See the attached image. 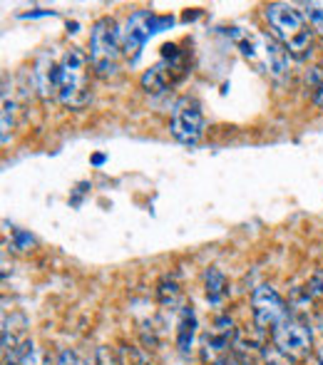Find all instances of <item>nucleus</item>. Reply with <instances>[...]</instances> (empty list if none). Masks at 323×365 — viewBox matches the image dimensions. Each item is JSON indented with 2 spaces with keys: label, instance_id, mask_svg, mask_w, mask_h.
<instances>
[{
  "label": "nucleus",
  "instance_id": "nucleus-13",
  "mask_svg": "<svg viewBox=\"0 0 323 365\" xmlns=\"http://www.w3.org/2000/svg\"><path fill=\"white\" fill-rule=\"evenodd\" d=\"M157 298H160L162 306H169V308H174L179 301H182V289H179V284L172 279V276H167V279L160 281V286H157Z\"/></svg>",
  "mask_w": 323,
  "mask_h": 365
},
{
  "label": "nucleus",
  "instance_id": "nucleus-5",
  "mask_svg": "<svg viewBox=\"0 0 323 365\" xmlns=\"http://www.w3.org/2000/svg\"><path fill=\"white\" fill-rule=\"evenodd\" d=\"M169 132L182 145H197L204 137V112L199 100L184 95L174 102L172 117H169Z\"/></svg>",
  "mask_w": 323,
  "mask_h": 365
},
{
  "label": "nucleus",
  "instance_id": "nucleus-2",
  "mask_svg": "<svg viewBox=\"0 0 323 365\" xmlns=\"http://www.w3.org/2000/svg\"><path fill=\"white\" fill-rule=\"evenodd\" d=\"M232 38L239 45L242 55L246 60H251L254 65L264 68L274 80L284 82L289 77V58L286 48L274 38V35H264V33H244L239 28H232Z\"/></svg>",
  "mask_w": 323,
  "mask_h": 365
},
{
  "label": "nucleus",
  "instance_id": "nucleus-11",
  "mask_svg": "<svg viewBox=\"0 0 323 365\" xmlns=\"http://www.w3.org/2000/svg\"><path fill=\"white\" fill-rule=\"evenodd\" d=\"M25 328H28V323H25V318L20 316V313H15V316H10L3 321V353L5 356H10V353L18 351L25 341H30V338L25 336Z\"/></svg>",
  "mask_w": 323,
  "mask_h": 365
},
{
  "label": "nucleus",
  "instance_id": "nucleus-25",
  "mask_svg": "<svg viewBox=\"0 0 323 365\" xmlns=\"http://www.w3.org/2000/svg\"><path fill=\"white\" fill-rule=\"evenodd\" d=\"M3 365H23L20 361H15V358H5V363Z\"/></svg>",
  "mask_w": 323,
  "mask_h": 365
},
{
  "label": "nucleus",
  "instance_id": "nucleus-7",
  "mask_svg": "<svg viewBox=\"0 0 323 365\" xmlns=\"http://www.w3.org/2000/svg\"><path fill=\"white\" fill-rule=\"evenodd\" d=\"M271 338H274V346L289 358H294V361L306 358L314 351V333H311L309 323L301 321V318L289 316L284 323H279L271 331Z\"/></svg>",
  "mask_w": 323,
  "mask_h": 365
},
{
  "label": "nucleus",
  "instance_id": "nucleus-17",
  "mask_svg": "<svg viewBox=\"0 0 323 365\" xmlns=\"http://www.w3.org/2000/svg\"><path fill=\"white\" fill-rule=\"evenodd\" d=\"M261 358H264V365H294V358H289L286 353H281L276 346L264 348V351H261Z\"/></svg>",
  "mask_w": 323,
  "mask_h": 365
},
{
  "label": "nucleus",
  "instance_id": "nucleus-14",
  "mask_svg": "<svg viewBox=\"0 0 323 365\" xmlns=\"http://www.w3.org/2000/svg\"><path fill=\"white\" fill-rule=\"evenodd\" d=\"M15 110H18V105H15V100L8 95V85H5L3 87V122H0V127H3V145L10 142V132H13V127H15Z\"/></svg>",
  "mask_w": 323,
  "mask_h": 365
},
{
  "label": "nucleus",
  "instance_id": "nucleus-15",
  "mask_svg": "<svg viewBox=\"0 0 323 365\" xmlns=\"http://www.w3.org/2000/svg\"><path fill=\"white\" fill-rule=\"evenodd\" d=\"M304 18L309 20V25L316 30V33L323 35V3L321 0H314V3L304 5Z\"/></svg>",
  "mask_w": 323,
  "mask_h": 365
},
{
  "label": "nucleus",
  "instance_id": "nucleus-22",
  "mask_svg": "<svg viewBox=\"0 0 323 365\" xmlns=\"http://www.w3.org/2000/svg\"><path fill=\"white\" fill-rule=\"evenodd\" d=\"M309 97H311V102L319 107V110H323V82H321V85H316V87H311Z\"/></svg>",
  "mask_w": 323,
  "mask_h": 365
},
{
  "label": "nucleus",
  "instance_id": "nucleus-8",
  "mask_svg": "<svg viewBox=\"0 0 323 365\" xmlns=\"http://www.w3.org/2000/svg\"><path fill=\"white\" fill-rule=\"evenodd\" d=\"M251 316H254V326L259 331H274L279 323L289 318V306L279 291L264 284L256 286L251 293Z\"/></svg>",
  "mask_w": 323,
  "mask_h": 365
},
{
  "label": "nucleus",
  "instance_id": "nucleus-6",
  "mask_svg": "<svg viewBox=\"0 0 323 365\" xmlns=\"http://www.w3.org/2000/svg\"><path fill=\"white\" fill-rule=\"evenodd\" d=\"M162 25H172V18H160L150 10H137V13L130 15L125 30H122V53L130 58V63H137L145 40L152 33H157Z\"/></svg>",
  "mask_w": 323,
  "mask_h": 365
},
{
  "label": "nucleus",
  "instance_id": "nucleus-1",
  "mask_svg": "<svg viewBox=\"0 0 323 365\" xmlns=\"http://www.w3.org/2000/svg\"><path fill=\"white\" fill-rule=\"evenodd\" d=\"M264 18L271 28V35L284 45L291 58H311V53H314V28L296 5L269 3L264 8Z\"/></svg>",
  "mask_w": 323,
  "mask_h": 365
},
{
  "label": "nucleus",
  "instance_id": "nucleus-9",
  "mask_svg": "<svg viewBox=\"0 0 323 365\" xmlns=\"http://www.w3.org/2000/svg\"><path fill=\"white\" fill-rule=\"evenodd\" d=\"M35 77V90L40 92L43 100H58L60 95V63H55V58L50 53H43L35 63L33 70Z\"/></svg>",
  "mask_w": 323,
  "mask_h": 365
},
{
  "label": "nucleus",
  "instance_id": "nucleus-16",
  "mask_svg": "<svg viewBox=\"0 0 323 365\" xmlns=\"http://www.w3.org/2000/svg\"><path fill=\"white\" fill-rule=\"evenodd\" d=\"M92 365H125L120 358V353L110 346H100L92 356Z\"/></svg>",
  "mask_w": 323,
  "mask_h": 365
},
{
  "label": "nucleus",
  "instance_id": "nucleus-20",
  "mask_svg": "<svg viewBox=\"0 0 323 365\" xmlns=\"http://www.w3.org/2000/svg\"><path fill=\"white\" fill-rule=\"evenodd\" d=\"M35 244V239L23 229H13V246L20 251H30V246Z\"/></svg>",
  "mask_w": 323,
  "mask_h": 365
},
{
  "label": "nucleus",
  "instance_id": "nucleus-12",
  "mask_svg": "<svg viewBox=\"0 0 323 365\" xmlns=\"http://www.w3.org/2000/svg\"><path fill=\"white\" fill-rule=\"evenodd\" d=\"M204 293H207V301L212 306H222L229 296V281L227 276L222 274V269L217 266H209L204 271Z\"/></svg>",
  "mask_w": 323,
  "mask_h": 365
},
{
  "label": "nucleus",
  "instance_id": "nucleus-23",
  "mask_svg": "<svg viewBox=\"0 0 323 365\" xmlns=\"http://www.w3.org/2000/svg\"><path fill=\"white\" fill-rule=\"evenodd\" d=\"M316 363H319V365H323V346H319V348H316Z\"/></svg>",
  "mask_w": 323,
  "mask_h": 365
},
{
  "label": "nucleus",
  "instance_id": "nucleus-19",
  "mask_svg": "<svg viewBox=\"0 0 323 365\" xmlns=\"http://www.w3.org/2000/svg\"><path fill=\"white\" fill-rule=\"evenodd\" d=\"M58 365H92V361H85L80 353L70 351V348H63L58 353Z\"/></svg>",
  "mask_w": 323,
  "mask_h": 365
},
{
  "label": "nucleus",
  "instance_id": "nucleus-24",
  "mask_svg": "<svg viewBox=\"0 0 323 365\" xmlns=\"http://www.w3.org/2000/svg\"><path fill=\"white\" fill-rule=\"evenodd\" d=\"M316 328H319V333H321V336H323V313H321V316H319V321H316Z\"/></svg>",
  "mask_w": 323,
  "mask_h": 365
},
{
  "label": "nucleus",
  "instance_id": "nucleus-10",
  "mask_svg": "<svg viewBox=\"0 0 323 365\" xmlns=\"http://www.w3.org/2000/svg\"><path fill=\"white\" fill-rule=\"evenodd\" d=\"M194 336H197V313L192 306H182L179 311V323H177V348L179 353H192L194 348Z\"/></svg>",
  "mask_w": 323,
  "mask_h": 365
},
{
  "label": "nucleus",
  "instance_id": "nucleus-18",
  "mask_svg": "<svg viewBox=\"0 0 323 365\" xmlns=\"http://www.w3.org/2000/svg\"><path fill=\"white\" fill-rule=\"evenodd\" d=\"M306 298H323V269H316L306 286Z\"/></svg>",
  "mask_w": 323,
  "mask_h": 365
},
{
  "label": "nucleus",
  "instance_id": "nucleus-4",
  "mask_svg": "<svg viewBox=\"0 0 323 365\" xmlns=\"http://www.w3.org/2000/svg\"><path fill=\"white\" fill-rule=\"evenodd\" d=\"M122 55V30L115 18H100L90 30V65L97 77L110 80L117 75Z\"/></svg>",
  "mask_w": 323,
  "mask_h": 365
},
{
  "label": "nucleus",
  "instance_id": "nucleus-3",
  "mask_svg": "<svg viewBox=\"0 0 323 365\" xmlns=\"http://www.w3.org/2000/svg\"><path fill=\"white\" fill-rule=\"evenodd\" d=\"M90 55L70 48L60 60V95L58 100L70 110H82L90 102Z\"/></svg>",
  "mask_w": 323,
  "mask_h": 365
},
{
  "label": "nucleus",
  "instance_id": "nucleus-21",
  "mask_svg": "<svg viewBox=\"0 0 323 365\" xmlns=\"http://www.w3.org/2000/svg\"><path fill=\"white\" fill-rule=\"evenodd\" d=\"M125 356H130V365H152V363L145 358V353H142L140 348H135V346L125 348Z\"/></svg>",
  "mask_w": 323,
  "mask_h": 365
}]
</instances>
